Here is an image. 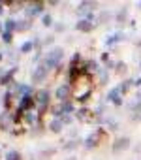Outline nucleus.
<instances>
[{
	"instance_id": "14",
	"label": "nucleus",
	"mask_w": 141,
	"mask_h": 160,
	"mask_svg": "<svg viewBox=\"0 0 141 160\" xmlns=\"http://www.w3.org/2000/svg\"><path fill=\"white\" fill-rule=\"evenodd\" d=\"M15 72H17L15 68H12V70H8V72L4 73V77H2V79H0V83H8V81H10V79L13 77V73H15Z\"/></svg>"
},
{
	"instance_id": "23",
	"label": "nucleus",
	"mask_w": 141,
	"mask_h": 160,
	"mask_svg": "<svg viewBox=\"0 0 141 160\" xmlns=\"http://www.w3.org/2000/svg\"><path fill=\"white\" fill-rule=\"evenodd\" d=\"M119 38H120V34H115V36H111V38L107 40V43H113V42H117Z\"/></svg>"
},
{
	"instance_id": "24",
	"label": "nucleus",
	"mask_w": 141,
	"mask_h": 160,
	"mask_svg": "<svg viewBox=\"0 0 141 160\" xmlns=\"http://www.w3.org/2000/svg\"><path fill=\"white\" fill-rule=\"evenodd\" d=\"M102 17H100V21H105V19H109V12H104V13H100Z\"/></svg>"
},
{
	"instance_id": "7",
	"label": "nucleus",
	"mask_w": 141,
	"mask_h": 160,
	"mask_svg": "<svg viewBox=\"0 0 141 160\" xmlns=\"http://www.w3.org/2000/svg\"><path fill=\"white\" fill-rule=\"evenodd\" d=\"M75 27H77V30H81V32H89V30L92 28V23L87 21V19H79Z\"/></svg>"
},
{
	"instance_id": "22",
	"label": "nucleus",
	"mask_w": 141,
	"mask_h": 160,
	"mask_svg": "<svg viewBox=\"0 0 141 160\" xmlns=\"http://www.w3.org/2000/svg\"><path fill=\"white\" fill-rule=\"evenodd\" d=\"M2 38H4V42H6V43H10V42H12V34H10V32H6V30H4Z\"/></svg>"
},
{
	"instance_id": "2",
	"label": "nucleus",
	"mask_w": 141,
	"mask_h": 160,
	"mask_svg": "<svg viewBox=\"0 0 141 160\" xmlns=\"http://www.w3.org/2000/svg\"><path fill=\"white\" fill-rule=\"evenodd\" d=\"M47 104H49V92H47L45 89L38 91V94H36V106H38V111L43 113L45 108H47Z\"/></svg>"
},
{
	"instance_id": "6",
	"label": "nucleus",
	"mask_w": 141,
	"mask_h": 160,
	"mask_svg": "<svg viewBox=\"0 0 141 160\" xmlns=\"http://www.w3.org/2000/svg\"><path fill=\"white\" fill-rule=\"evenodd\" d=\"M68 96H70V87H68V85H60V87L56 89V98H60V100L66 102Z\"/></svg>"
},
{
	"instance_id": "13",
	"label": "nucleus",
	"mask_w": 141,
	"mask_h": 160,
	"mask_svg": "<svg viewBox=\"0 0 141 160\" xmlns=\"http://www.w3.org/2000/svg\"><path fill=\"white\" fill-rule=\"evenodd\" d=\"M38 12H41V4L28 6V8H27V17H32V15H34V13H38Z\"/></svg>"
},
{
	"instance_id": "15",
	"label": "nucleus",
	"mask_w": 141,
	"mask_h": 160,
	"mask_svg": "<svg viewBox=\"0 0 141 160\" xmlns=\"http://www.w3.org/2000/svg\"><path fill=\"white\" fill-rule=\"evenodd\" d=\"M30 27V19H23V21H17V30H27Z\"/></svg>"
},
{
	"instance_id": "4",
	"label": "nucleus",
	"mask_w": 141,
	"mask_h": 160,
	"mask_svg": "<svg viewBox=\"0 0 141 160\" xmlns=\"http://www.w3.org/2000/svg\"><path fill=\"white\" fill-rule=\"evenodd\" d=\"M130 145V138L128 136H122V138H117L115 139V143H113V151L115 152H119V151H122V149H126Z\"/></svg>"
},
{
	"instance_id": "9",
	"label": "nucleus",
	"mask_w": 141,
	"mask_h": 160,
	"mask_svg": "<svg viewBox=\"0 0 141 160\" xmlns=\"http://www.w3.org/2000/svg\"><path fill=\"white\" fill-rule=\"evenodd\" d=\"M62 124H64V119H60V117H56V119H53V121H51V124H49V128H51L53 132H60V130H62Z\"/></svg>"
},
{
	"instance_id": "19",
	"label": "nucleus",
	"mask_w": 141,
	"mask_h": 160,
	"mask_svg": "<svg viewBox=\"0 0 141 160\" xmlns=\"http://www.w3.org/2000/svg\"><path fill=\"white\" fill-rule=\"evenodd\" d=\"M32 47H34V43H32V42H25V43H23V47H21V51H25V53H27V51H30Z\"/></svg>"
},
{
	"instance_id": "26",
	"label": "nucleus",
	"mask_w": 141,
	"mask_h": 160,
	"mask_svg": "<svg viewBox=\"0 0 141 160\" xmlns=\"http://www.w3.org/2000/svg\"><path fill=\"white\" fill-rule=\"evenodd\" d=\"M2 12H4V8H2V6H0V15H2Z\"/></svg>"
},
{
	"instance_id": "18",
	"label": "nucleus",
	"mask_w": 141,
	"mask_h": 160,
	"mask_svg": "<svg viewBox=\"0 0 141 160\" xmlns=\"http://www.w3.org/2000/svg\"><path fill=\"white\" fill-rule=\"evenodd\" d=\"M25 119H27V122H30V124H32V122H36V119H38V115H36V113H30V111H28Z\"/></svg>"
},
{
	"instance_id": "20",
	"label": "nucleus",
	"mask_w": 141,
	"mask_h": 160,
	"mask_svg": "<svg viewBox=\"0 0 141 160\" xmlns=\"http://www.w3.org/2000/svg\"><path fill=\"white\" fill-rule=\"evenodd\" d=\"M41 23H43V25H51V23H53V19H51V15H49V13H45V15L41 17Z\"/></svg>"
},
{
	"instance_id": "27",
	"label": "nucleus",
	"mask_w": 141,
	"mask_h": 160,
	"mask_svg": "<svg viewBox=\"0 0 141 160\" xmlns=\"http://www.w3.org/2000/svg\"><path fill=\"white\" fill-rule=\"evenodd\" d=\"M0 58H2V53H0Z\"/></svg>"
},
{
	"instance_id": "10",
	"label": "nucleus",
	"mask_w": 141,
	"mask_h": 160,
	"mask_svg": "<svg viewBox=\"0 0 141 160\" xmlns=\"http://www.w3.org/2000/svg\"><path fill=\"white\" fill-rule=\"evenodd\" d=\"M96 8V2H81L77 6V13H85L87 10H94Z\"/></svg>"
},
{
	"instance_id": "1",
	"label": "nucleus",
	"mask_w": 141,
	"mask_h": 160,
	"mask_svg": "<svg viewBox=\"0 0 141 160\" xmlns=\"http://www.w3.org/2000/svg\"><path fill=\"white\" fill-rule=\"evenodd\" d=\"M60 60H62V49H60V47H55L53 51H49V53L45 55V62H43V66L49 70V68L56 66Z\"/></svg>"
},
{
	"instance_id": "21",
	"label": "nucleus",
	"mask_w": 141,
	"mask_h": 160,
	"mask_svg": "<svg viewBox=\"0 0 141 160\" xmlns=\"http://www.w3.org/2000/svg\"><path fill=\"white\" fill-rule=\"evenodd\" d=\"M75 147H77V141H75V139H74V141H68V143L64 145V149H68V151H70V149H75Z\"/></svg>"
},
{
	"instance_id": "25",
	"label": "nucleus",
	"mask_w": 141,
	"mask_h": 160,
	"mask_svg": "<svg viewBox=\"0 0 141 160\" xmlns=\"http://www.w3.org/2000/svg\"><path fill=\"white\" fill-rule=\"evenodd\" d=\"M66 160H77V158H75V156H70V158H66Z\"/></svg>"
},
{
	"instance_id": "16",
	"label": "nucleus",
	"mask_w": 141,
	"mask_h": 160,
	"mask_svg": "<svg viewBox=\"0 0 141 160\" xmlns=\"http://www.w3.org/2000/svg\"><path fill=\"white\" fill-rule=\"evenodd\" d=\"M13 28H17V21H13V19H8V21H6V32H12Z\"/></svg>"
},
{
	"instance_id": "17",
	"label": "nucleus",
	"mask_w": 141,
	"mask_h": 160,
	"mask_svg": "<svg viewBox=\"0 0 141 160\" xmlns=\"http://www.w3.org/2000/svg\"><path fill=\"white\" fill-rule=\"evenodd\" d=\"M6 160H19V152L17 151H10L6 154Z\"/></svg>"
},
{
	"instance_id": "11",
	"label": "nucleus",
	"mask_w": 141,
	"mask_h": 160,
	"mask_svg": "<svg viewBox=\"0 0 141 160\" xmlns=\"http://www.w3.org/2000/svg\"><path fill=\"white\" fill-rule=\"evenodd\" d=\"M119 94H120V92H119V89H113V91L107 94V100H113L117 106H120V98H119Z\"/></svg>"
},
{
	"instance_id": "3",
	"label": "nucleus",
	"mask_w": 141,
	"mask_h": 160,
	"mask_svg": "<svg viewBox=\"0 0 141 160\" xmlns=\"http://www.w3.org/2000/svg\"><path fill=\"white\" fill-rule=\"evenodd\" d=\"M45 75H47V68L43 64L36 66V70L32 72V83H41L43 79H45Z\"/></svg>"
},
{
	"instance_id": "5",
	"label": "nucleus",
	"mask_w": 141,
	"mask_h": 160,
	"mask_svg": "<svg viewBox=\"0 0 141 160\" xmlns=\"http://www.w3.org/2000/svg\"><path fill=\"white\" fill-rule=\"evenodd\" d=\"M100 136H102V130H98V132L90 134V136L85 139V147H87V149H92V147H96V145H98V139H100Z\"/></svg>"
},
{
	"instance_id": "8",
	"label": "nucleus",
	"mask_w": 141,
	"mask_h": 160,
	"mask_svg": "<svg viewBox=\"0 0 141 160\" xmlns=\"http://www.w3.org/2000/svg\"><path fill=\"white\" fill-rule=\"evenodd\" d=\"M30 106H32V94H25V96H21L19 108H21V109H28Z\"/></svg>"
},
{
	"instance_id": "12",
	"label": "nucleus",
	"mask_w": 141,
	"mask_h": 160,
	"mask_svg": "<svg viewBox=\"0 0 141 160\" xmlns=\"http://www.w3.org/2000/svg\"><path fill=\"white\" fill-rule=\"evenodd\" d=\"M10 119H12V117H10L8 113H4V115H0V128H4V130H6V128L10 126V122H12Z\"/></svg>"
}]
</instances>
